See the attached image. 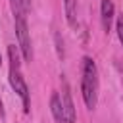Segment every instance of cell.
<instances>
[{
	"instance_id": "8",
	"label": "cell",
	"mask_w": 123,
	"mask_h": 123,
	"mask_svg": "<svg viewBox=\"0 0 123 123\" xmlns=\"http://www.w3.org/2000/svg\"><path fill=\"white\" fill-rule=\"evenodd\" d=\"M54 38H56V50H58V58H60V60H63V40H62V37H60V33H56V35H54Z\"/></svg>"
},
{
	"instance_id": "2",
	"label": "cell",
	"mask_w": 123,
	"mask_h": 123,
	"mask_svg": "<svg viewBox=\"0 0 123 123\" xmlns=\"http://www.w3.org/2000/svg\"><path fill=\"white\" fill-rule=\"evenodd\" d=\"M81 92L85 106L88 110H94L98 104V67L90 56L83 58V67H81Z\"/></svg>"
},
{
	"instance_id": "9",
	"label": "cell",
	"mask_w": 123,
	"mask_h": 123,
	"mask_svg": "<svg viewBox=\"0 0 123 123\" xmlns=\"http://www.w3.org/2000/svg\"><path fill=\"white\" fill-rule=\"evenodd\" d=\"M115 31H117L119 42H121V46H123V15H119V17H117V21H115Z\"/></svg>"
},
{
	"instance_id": "3",
	"label": "cell",
	"mask_w": 123,
	"mask_h": 123,
	"mask_svg": "<svg viewBox=\"0 0 123 123\" xmlns=\"http://www.w3.org/2000/svg\"><path fill=\"white\" fill-rule=\"evenodd\" d=\"M15 23V37H17V48L25 62L33 60V46H31V33L27 25V15H13Z\"/></svg>"
},
{
	"instance_id": "1",
	"label": "cell",
	"mask_w": 123,
	"mask_h": 123,
	"mask_svg": "<svg viewBox=\"0 0 123 123\" xmlns=\"http://www.w3.org/2000/svg\"><path fill=\"white\" fill-rule=\"evenodd\" d=\"M8 58H10V85L12 88L19 94L21 102H23V111L29 113L31 111V96H29V88H27V83L23 79V73H21V62H19V48L15 44H10L8 46Z\"/></svg>"
},
{
	"instance_id": "11",
	"label": "cell",
	"mask_w": 123,
	"mask_h": 123,
	"mask_svg": "<svg viewBox=\"0 0 123 123\" xmlns=\"http://www.w3.org/2000/svg\"><path fill=\"white\" fill-rule=\"evenodd\" d=\"M56 123H67V121H65V119H62V121H56Z\"/></svg>"
},
{
	"instance_id": "7",
	"label": "cell",
	"mask_w": 123,
	"mask_h": 123,
	"mask_svg": "<svg viewBox=\"0 0 123 123\" xmlns=\"http://www.w3.org/2000/svg\"><path fill=\"white\" fill-rule=\"evenodd\" d=\"M10 6H12L13 15H27L29 8H31V2L29 0H10Z\"/></svg>"
},
{
	"instance_id": "4",
	"label": "cell",
	"mask_w": 123,
	"mask_h": 123,
	"mask_svg": "<svg viewBox=\"0 0 123 123\" xmlns=\"http://www.w3.org/2000/svg\"><path fill=\"white\" fill-rule=\"evenodd\" d=\"M60 83H62V92H58V94H60V100H62L63 119H65L67 123H75V121H77V111H75V106H73V98H71V90H69L67 79L62 75V77H60Z\"/></svg>"
},
{
	"instance_id": "6",
	"label": "cell",
	"mask_w": 123,
	"mask_h": 123,
	"mask_svg": "<svg viewBox=\"0 0 123 123\" xmlns=\"http://www.w3.org/2000/svg\"><path fill=\"white\" fill-rule=\"evenodd\" d=\"M63 10H65V19L69 27H77V0H63Z\"/></svg>"
},
{
	"instance_id": "10",
	"label": "cell",
	"mask_w": 123,
	"mask_h": 123,
	"mask_svg": "<svg viewBox=\"0 0 123 123\" xmlns=\"http://www.w3.org/2000/svg\"><path fill=\"white\" fill-rule=\"evenodd\" d=\"M6 113H4V104H2V100H0V117H4Z\"/></svg>"
},
{
	"instance_id": "12",
	"label": "cell",
	"mask_w": 123,
	"mask_h": 123,
	"mask_svg": "<svg viewBox=\"0 0 123 123\" xmlns=\"http://www.w3.org/2000/svg\"><path fill=\"white\" fill-rule=\"evenodd\" d=\"M0 65H2V56H0Z\"/></svg>"
},
{
	"instance_id": "5",
	"label": "cell",
	"mask_w": 123,
	"mask_h": 123,
	"mask_svg": "<svg viewBox=\"0 0 123 123\" xmlns=\"http://www.w3.org/2000/svg\"><path fill=\"white\" fill-rule=\"evenodd\" d=\"M113 17H115V6H113V0H100V21H102V29H104L106 33L111 31Z\"/></svg>"
}]
</instances>
